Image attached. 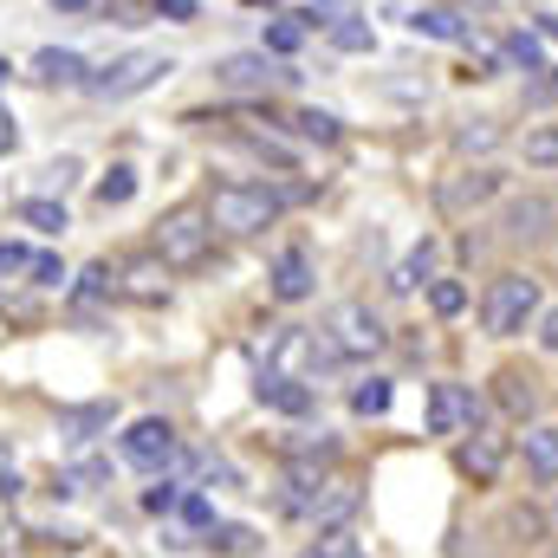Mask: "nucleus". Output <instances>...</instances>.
I'll return each mask as SVG.
<instances>
[{"instance_id": "25", "label": "nucleus", "mask_w": 558, "mask_h": 558, "mask_svg": "<svg viewBox=\"0 0 558 558\" xmlns=\"http://www.w3.org/2000/svg\"><path fill=\"white\" fill-rule=\"evenodd\" d=\"M428 260H435V247H428V241L410 247V254L397 260V274H390V292H416L422 279H428Z\"/></svg>"}, {"instance_id": "33", "label": "nucleus", "mask_w": 558, "mask_h": 558, "mask_svg": "<svg viewBox=\"0 0 558 558\" xmlns=\"http://www.w3.org/2000/svg\"><path fill=\"white\" fill-rule=\"evenodd\" d=\"M111 292H118V274H111L105 260L78 274V305H98V299H111Z\"/></svg>"}, {"instance_id": "50", "label": "nucleus", "mask_w": 558, "mask_h": 558, "mask_svg": "<svg viewBox=\"0 0 558 558\" xmlns=\"http://www.w3.org/2000/svg\"><path fill=\"white\" fill-rule=\"evenodd\" d=\"M254 7H267V0H254Z\"/></svg>"}, {"instance_id": "48", "label": "nucleus", "mask_w": 558, "mask_h": 558, "mask_svg": "<svg viewBox=\"0 0 558 558\" xmlns=\"http://www.w3.org/2000/svg\"><path fill=\"white\" fill-rule=\"evenodd\" d=\"M7 78H13V65H7V59H0V85H7Z\"/></svg>"}, {"instance_id": "13", "label": "nucleus", "mask_w": 558, "mask_h": 558, "mask_svg": "<svg viewBox=\"0 0 558 558\" xmlns=\"http://www.w3.org/2000/svg\"><path fill=\"white\" fill-rule=\"evenodd\" d=\"M33 85H46V92H78V85H92V65H85L72 46H46V52H33Z\"/></svg>"}, {"instance_id": "12", "label": "nucleus", "mask_w": 558, "mask_h": 558, "mask_svg": "<svg viewBox=\"0 0 558 558\" xmlns=\"http://www.w3.org/2000/svg\"><path fill=\"white\" fill-rule=\"evenodd\" d=\"M553 228H558L553 195H520V202H507V215H500V234H507V241H546Z\"/></svg>"}, {"instance_id": "28", "label": "nucleus", "mask_w": 558, "mask_h": 558, "mask_svg": "<svg viewBox=\"0 0 558 558\" xmlns=\"http://www.w3.org/2000/svg\"><path fill=\"white\" fill-rule=\"evenodd\" d=\"M410 26L428 33V39H468V26H461L454 13H441V7H416V13H410Z\"/></svg>"}, {"instance_id": "20", "label": "nucleus", "mask_w": 558, "mask_h": 558, "mask_svg": "<svg viewBox=\"0 0 558 558\" xmlns=\"http://www.w3.org/2000/svg\"><path fill=\"white\" fill-rule=\"evenodd\" d=\"M111 422H118V403H78V410H59V435L65 441H98Z\"/></svg>"}, {"instance_id": "22", "label": "nucleus", "mask_w": 558, "mask_h": 558, "mask_svg": "<svg viewBox=\"0 0 558 558\" xmlns=\"http://www.w3.org/2000/svg\"><path fill=\"white\" fill-rule=\"evenodd\" d=\"M20 221H26V228H39V234H65V228H72L65 202H52V195H33V202H20Z\"/></svg>"}, {"instance_id": "46", "label": "nucleus", "mask_w": 558, "mask_h": 558, "mask_svg": "<svg viewBox=\"0 0 558 558\" xmlns=\"http://www.w3.org/2000/svg\"><path fill=\"white\" fill-rule=\"evenodd\" d=\"M0 481H13V454L7 448H0Z\"/></svg>"}, {"instance_id": "6", "label": "nucleus", "mask_w": 558, "mask_h": 558, "mask_svg": "<svg viewBox=\"0 0 558 558\" xmlns=\"http://www.w3.org/2000/svg\"><path fill=\"white\" fill-rule=\"evenodd\" d=\"M481 428V397L468 384H428V435H468Z\"/></svg>"}, {"instance_id": "49", "label": "nucleus", "mask_w": 558, "mask_h": 558, "mask_svg": "<svg viewBox=\"0 0 558 558\" xmlns=\"http://www.w3.org/2000/svg\"><path fill=\"white\" fill-rule=\"evenodd\" d=\"M318 7H344V0H318Z\"/></svg>"}, {"instance_id": "35", "label": "nucleus", "mask_w": 558, "mask_h": 558, "mask_svg": "<svg viewBox=\"0 0 558 558\" xmlns=\"http://www.w3.org/2000/svg\"><path fill=\"white\" fill-rule=\"evenodd\" d=\"M175 507H182V487H175V481H169V474H162V481H149V487H143V513H175Z\"/></svg>"}, {"instance_id": "30", "label": "nucleus", "mask_w": 558, "mask_h": 558, "mask_svg": "<svg viewBox=\"0 0 558 558\" xmlns=\"http://www.w3.org/2000/svg\"><path fill=\"white\" fill-rule=\"evenodd\" d=\"M513 65H526V72H546V46H539V33H507V46H500Z\"/></svg>"}, {"instance_id": "16", "label": "nucleus", "mask_w": 558, "mask_h": 558, "mask_svg": "<svg viewBox=\"0 0 558 558\" xmlns=\"http://www.w3.org/2000/svg\"><path fill=\"white\" fill-rule=\"evenodd\" d=\"M118 292L124 299H137V305H162L169 299V267L149 254V260H131L124 274H118Z\"/></svg>"}, {"instance_id": "10", "label": "nucleus", "mask_w": 558, "mask_h": 558, "mask_svg": "<svg viewBox=\"0 0 558 558\" xmlns=\"http://www.w3.org/2000/svg\"><path fill=\"white\" fill-rule=\"evenodd\" d=\"M454 468L474 481V487H494L500 468H507V435H487V428H468V441L454 448Z\"/></svg>"}, {"instance_id": "43", "label": "nucleus", "mask_w": 558, "mask_h": 558, "mask_svg": "<svg viewBox=\"0 0 558 558\" xmlns=\"http://www.w3.org/2000/svg\"><path fill=\"white\" fill-rule=\"evenodd\" d=\"M13 143H20V131H13V118L0 111V156H13Z\"/></svg>"}, {"instance_id": "42", "label": "nucleus", "mask_w": 558, "mask_h": 558, "mask_svg": "<svg viewBox=\"0 0 558 558\" xmlns=\"http://www.w3.org/2000/svg\"><path fill=\"white\" fill-rule=\"evenodd\" d=\"M539 344H546V351L558 357V305L546 312V318H539Z\"/></svg>"}, {"instance_id": "34", "label": "nucleus", "mask_w": 558, "mask_h": 558, "mask_svg": "<svg viewBox=\"0 0 558 558\" xmlns=\"http://www.w3.org/2000/svg\"><path fill=\"white\" fill-rule=\"evenodd\" d=\"M526 162H533V169H553V175H558V124H539V131L526 137Z\"/></svg>"}, {"instance_id": "31", "label": "nucleus", "mask_w": 558, "mask_h": 558, "mask_svg": "<svg viewBox=\"0 0 558 558\" xmlns=\"http://www.w3.org/2000/svg\"><path fill=\"white\" fill-rule=\"evenodd\" d=\"M299 46H305V20H299V13H286V20H274V26H267V52H279V59H286V52H299Z\"/></svg>"}, {"instance_id": "8", "label": "nucleus", "mask_w": 558, "mask_h": 558, "mask_svg": "<svg viewBox=\"0 0 558 558\" xmlns=\"http://www.w3.org/2000/svg\"><path fill=\"white\" fill-rule=\"evenodd\" d=\"M299 72H279L267 52H228L221 65H215V85H228V92H274V85H292Z\"/></svg>"}, {"instance_id": "41", "label": "nucleus", "mask_w": 558, "mask_h": 558, "mask_svg": "<svg viewBox=\"0 0 558 558\" xmlns=\"http://www.w3.org/2000/svg\"><path fill=\"white\" fill-rule=\"evenodd\" d=\"M59 279H65V267H59L52 254H39V260H33V286H59Z\"/></svg>"}, {"instance_id": "9", "label": "nucleus", "mask_w": 558, "mask_h": 558, "mask_svg": "<svg viewBox=\"0 0 558 558\" xmlns=\"http://www.w3.org/2000/svg\"><path fill=\"white\" fill-rule=\"evenodd\" d=\"M500 189H507V175H500V169H461L454 182H441V189H435V202H441V215H474V208H487Z\"/></svg>"}, {"instance_id": "3", "label": "nucleus", "mask_w": 558, "mask_h": 558, "mask_svg": "<svg viewBox=\"0 0 558 558\" xmlns=\"http://www.w3.org/2000/svg\"><path fill=\"white\" fill-rule=\"evenodd\" d=\"M279 202L274 189H254V182H221L215 195H208V221L221 228V234H260V228H274L279 221Z\"/></svg>"}, {"instance_id": "19", "label": "nucleus", "mask_w": 558, "mask_h": 558, "mask_svg": "<svg viewBox=\"0 0 558 558\" xmlns=\"http://www.w3.org/2000/svg\"><path fill=\"white\" fill-rule=\"evenodd\" d=\"M494 403H500L513 422H526L533 410H539V384H533L526 371H500V377H494Z\"/></svg>"}, {"instance_id": "2", "label": "nucleus", "mask_w": 558, "mask_h": 558, "mask_svg": "<svg viewBox=\"0 0 558 558\" xmlns=\"http://www.w3.org/2000/svg\"><path fill=\"white\" fill-rule=\"evenodd\" d=\"M208 247H215V221H208V208H169V215L156 221V260H162L169 274L202 267Z\"/></svg>"}, {"instance_id": "1", "label": "nucleus", "mask_w": 558, "mask_h": 558, "mask_svg": "<svg viewBox=\"0 0 558 558\" xmlns=\"http://www.w3.org/2000/svg\"><path fill=\"white\" fill-rule=\"evenodd\" d=\"M539 318V279L533 274H494L481 292V325L487 338H520Z\"/></svg>"}, {"instance_id": "27", "label": "nucleus", "mask_w": 558, "mask_h": 558, "mask_svg": "<svg viewBox=\"0 0 558 558\" xmlns=\"http://www.w3.org/2000/svg\"><path fill=\"white\" fill-rule=\"evenodd\" d=\"M500 137H507V131H500L494 118H474V124H461V131H454V149H461V156H487Z\"/></svg>"}, {"instance_id": "21", "label": "nucleus", "mask_w": 558, "mask_h": 558, "mask_svg": "<svg viewBox=\"0 0 558 558\" xmlns=\"http://www.w3.org/2000/svg\"><path fill=\"white\" fill-rule=\"evenodd\" d=\"M202 546H208L215 558H247L254 546H260V533H254V526H241V520H215V526L202 533Z\"/></svg>"}, {"instance_id": "17", "label": "nucleus", "mask_w": 558, "mask_h": 558, "mask_svg": "<svg viewBox=\"0 0 558 558\" xmlns=\"http://www.w3.org/2000/svg\"><path fill=\"white\" fill-rule=\"evenodd\" d=\"M520 454H526V474H533L539 487H558V428L533 422V428L520 435Z\"/></svg>"}, {"instance_id": "32", "label": "nucleus", "mask_w": 558, "mask_h": 558, "mask_svg": "<svg viewBox=\"0 0 558 558\" xmlns=\"http://www.w3.org/2000/svg\"><path fill=\"white\" fill-rule=\"evenodd\" d=\"M390 397H397V390H390L384 377H371V384H357V390H351V410H357V416H384V410H390Z\"/></svg>"}, {"instance_id": "11", "label": "nucleus", "mask_w": 558, "mask_h": 558, "mask_svg": "<svg viewBox=\"0 0 558 558\" xmlns=\"http://www.w3.org/2000/svg\"><path fill=\"white\" fill-rule=\"evenodd\" d=\"M118 448H124V461H131V468H162V461H175V428H169L162 416H143V422L124 428V441H118Z\"/></svg>"}, {"instance_id": "45", "label": "nucleus", "mask_w": 558, "mask_h": 558, "mask_svg": "<svg viewBox=\"0 0 558 558\" xmlns=\"http://www.w3.org/2000/svg\"><path fill=\"white\" fill-rule=\"evenodd\" d=\"M539 33H546V39H558V13H539Z\"/></svg>"}, {"instance_id": "38", "label": "nucleus", "mask_w": 558, "mask_h": 558, "mask_svg": "<svg viewBox=\"0 0 558 558\" xmlns=\"http://www.w3.org/2000/svg\"><path fill=\"white\" fill-rule=\"evenodd\" d=\"M175 513H182V526H189V533H208V526H215V507H208L202 494H182V507H175Z\"/></svg>"}, {"instance_id": "51", "label": "nucleus", "mask_w": 558, "mask_h": 558, "mask_svg": "<svg viewBox=\"0 0 558 558\" xmlns=\"http://www.w3.org/2000/svg\"><path fill=\"white\" fill-rule=\"evenodd\" d=\"M305 558H312V553H305Z\"/></svg>"}, {"instance_id": "18", "label": "nucleus", "mask_w": 558, "mask_h": 558, "mask_svg": "<svg viewBox=\"0 0 558 558\" xmlns=\"http://www.w3.org/2000/svg\"><path fill=\"white\" fill-rule=\"evenodd\" d=\"M274 299H286V305L312 299V260H305V247H286L274 260Z\"/></svg>"}, {"instance_id": "44", "label": "nucleus", "mask_w": 558, "mask_h": 558, "mask_svg": "<svg viewBox=\"0 0 558 558\" xmlns=\"http://www.w3.org/2000/svg\"><path fill=\"white\" fill-rule=\"evenodd\" d=\"M162 13L169 20H195V0H162Z\"/></svg>"}, {"instance_id": "29", "label": "nucleus", "mask_w": 558, "mask_h": 558, "mask_svg": "<svg viewBox=\"0 0 558 558\" xmlns=\"http://www.w3.org/2000/svg\"><path fill=\"white\" fill-rule=\"evenodd\" d=\"M292 131H299L305 143H338V137H344L331 111H292Z\"/></svg>"}, {"instance_id": "23", "label": "nucleus", "mask_w": 558, "mask_h": 558, "mask_svg": "<svg viewBox=\"0 0 558 558\" xmlns=\"http://www.w3.org/2000/svg\"><path fill=\"white\" fill-rule=\"evenodd\" d=\"M92 195H98V208H124V202L137 195V169H131V162H111V169H105V182H98Z\"/></svg>"}, {"instance_id": "15", "label": "nucleus", "mask_w": 558, "mask_h": 558, "mask_svg": "<svg viewBox=\"0 0 558 558\" xmlns=\"http://www.w3.org/2000/svg\"><path fill=\"white\" fill-rule=\"evenodd\" d=\"M357 507H364V487L357 481H325V494L312 500V520H318V533H338Z\"/></svg>"}, {"instance_id": "5", "label": "nucleus", "mask_w": 558, "mask_h": 558, "mask_svg": "<svg viewBox=\"0 0 558 558\" xmlns=\"http://www.w3.org/2000/svg\"><path fill=\"white\" fill-rule=\"evenodd\" d=\"M325 338L338 344V357H377V351L390 344L384 318H377L364 299H344V305H331V318H325Z\"/></svg>"}, {"instance_id": "4", "label": "nucleus", "mask_w": 558, "mask_h": 558, "mask_svg": "<svg viewBox=\"0 0 558 558\" xmlns=\"http://www.w3.org/2000/svg\"><path fill=\"white\" fill-rule=\"evenodd\" d=\"M175 72V59L169 52H124V59H111L105 72H92V98H105V105H118V98H137V92H149L156 78H169Z\"/></svg>"}, {"instance_id": "26", "label": "nucleus", "mask_w": 558, "mask_h": 558, "mask_svg": "<svg viewBox=\"0 0 558 558\" xmlns=\"http://www.w3.org/2000/svg\"><path fill=\"white\" fill-rule=\"evenodd\" d=\"M428 312L435 318H461L468 312V286L461 279H428Z\"/></svg>"}, {"instance_id": "14", "label": "nucleus", "mask_w": 558, "mask_h": 558, "mask_svg": "<svg viewBox=\"0 0 558 558\" xmlns=\"http://www.w3.org/2000/svg\"><path fill=\"white\" fill-rule=\"evenodd\" d=\"M254 397L279 410V416H312V384H299V377H279V371H260V384H254Z\"/></svg>"}, {"instance_id": "36", "label": "nucleus", "mask_w": 558, "mask_h": 558, "mask_svg": "<svg viewBox=\"0 0 558 558\" xmlns=\"http://www.w3.org/2000/svg\"><path fill=\"white\" fill-rule=\"evenodd\" d=\"M558 105V65H546L533 85H526V111H553Z\"/></svg>"}, {"instance_id": "7", "label": "nucleus", "mask_w": 558, "mask_h": 558, "mask_svg": "<svg viewBox=\"0 0 558 558\" xmlns=\"http://www.w3.org/2000/svg\"><path fill=\"white\" fill-rule=\"evenodd\" d=\"M318 364H344L338 344H331L325 331H299V325H286V331L274 338V371L279 377H292V371H318Z\"/></svg>"}, {"instance_id": "40", "label": "nucleus", "mask_w": 558, "mask_h": 558, "mask_svg": "<svg viewBox=\"0 0 558 558\" xmlns=\"http://www.w3.org/2000/svg\"><path fill=\"white\" fill-rule=\"evenodd\" d=\"M39 175H46V189H65V182L78 175V162H72V156H59V162H46Z\"/></svg>"}, {"instance_id": "47", "label": "nucleus", "mask_w": 558, "mask_h": 558, "mask_svg": "<svg viewBox=\"0 0 558 558\" xmlns=\"http://www.w3.org/2000/svg\"><path fill=\"white\" fill-rule=\"evenodd\" d=\"M52 7H65V13H85V7H92V0H52Z\"/></svg>"}, {"instance_id": "37", "label": "nucleus", "mask_w": 558, "mask_h": 558, "mask_svg": "<svg viewBox=\"0 0 558 558\" xmlns=\"http://www.w3.org/2000/svg\"><path fill=\"white\" fill-rule=\"evenodd\" d=\"M312 558H364V546L338 526V533H318V546H312Z\"/></svg>"}, {"instance_id": "24", "label": "nucleus", "mask_w": 558, "mask_h": 558, "mask_svg": "<svg viewBox=\"0 0 558 558\" xmlns=\"http://www.w3.org/2000/svg\"><path fill=\"white\" fill-rule=\"evenodd\" d=\"M331 46H338V52H377V26L344 13V20H331Z\"/></svg>"}, {"instance_id": "39", "label": "nucleus", "mask_w": 558, "mask_h": 558, "mask_svg": "<svg viewBox=\"0 0 558 558\" xmlns=\"http://www.w3.org/2000/svg\"><path fill=\"white\" fill-rule=\"evenodd\" d=\"M13 274H33V254L20 241H0V279H13Z\"/></svg>"}]
</instances>
